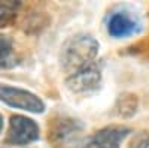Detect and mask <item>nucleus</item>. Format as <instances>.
Wrapping results in <instances>:
<instances>
[{
  "instance_id": "9",
  "label": "nucleus",
  "mask_w": 149,
  "mask_h": 148,
  "mask_svg": "<svg viewBox=\"0 0 149 148\" xmlns=\"http://www.w3.org/2000/svg\"><path fill=\"white\" fill-rule=\"evenodd\" d=\"M131 148H149V132H140L136 135Z\"/></svg>"
},
{
  "instance_id": "4",
  "label": "nucleus",
  "mask_w": 149,
  "mask_h": 148,
  "mask_svg": "<svg viewBox=\"0 0 149 148\" xmlns=\"http://www.w3.org/2000/svg\"><path fill=\"white\" fill-rule=\"evenodd\" d=\"M100 81H102V70L98 67V65L93 63L72 73L66 81V85L70 91L81 94V93H88L95 90L100 85Z\"/></svg>"
},
{
  "instance_id": "5",
  "label": "nucleus",
  "mask_w": 149,
  "mask_h": 148,
  "mask_svg": "<svg viewBox=\"0 0 149 148\" xmlns=\"http://www.w3.org/2000/svg\"><path fill=\"white\" fill-rule=\"evenodd\" d=\"M130 133L127 127H106L98 130L81 148H119L121 141Z\"/></svg>"
},
{
  "instance_id": "8",
  "label": "nucleus",
  "mask_w": 149,
  "mask_h": 148,
  "mask_svg": "<svg viewBox=\"0 0 149 148\" xmlns=\"http://www.w3.org/2000/svg\"><path fill=\"white\" fill-rule=\"evenodd\" d=\"M12 54V43L8 38L0 36V66H3Z\"/></svg>"
},
{
  "instance_id": "6",
  "label": "nucleus",
  "mask_w": 149,
  "mask_h": 148,
  "mask_svg": "<svg viewBox=\"0 0 149 148\" xmlns=\"http://www.w3.org/2000/svg\"><path fill=\"white\" fill-rule=\"evenodd\" d=\"M137 30H139V22L130 15L122 14V12L113 14L107 21V32L110 36H113L116 39L127 38Z\"/></svg>"
},
{
  "instance_id": "2",
  "label": "nucleus",
  "mask_w": 149,
  "mask_h": 148,
  "mask_svg": "<svg viewBox=\"0 0 149 148\" xmlns=\"http://www.w3.org/2000/svg\"><path fill=\"white\" fill-rule=\"evenodd\" d=\"M0 100L12 108L24 109L34 114H40L45 111V103L36 94L10 85L0 84Z\"/></svg>"
},
{
  "instance_id": "7",
  "label": "nucleus",
  "mask_w": 149,
  "mask_h": 148,
  "mask_svg": "<svg viewBox=\"0 0 149 148\" xmlns=\"http://www.w3.org/2000/svg\"><path fill=\"white\" fill-rule=\"evenodd\" d=\"M21 3L19 2H12V0H0V27L9 26L14 22L18 14Z\"/></svg>"
},
{
  "instance_id": "1",
  "label": "nucleus",
  "mask_w": 149,
  "mask_h": 148,
  "mask_svg": "<svg viewBox=\"0 0 149 148\" xmlns=\"http://www.w3.org/2000/svg\"><path fill=\"white\" fill-rule=\"evenodd\" d=\"M98 54V42L90 34H76L70 38L61 48L63 69L74 73L94 63Z\"/></svg>"
},
{
  "instance_id": "10",
  "label": "nucleus",
  "mask_w": 149,
  "mask_h": 148,
  "mask_svg": "<svg viewBox=\"0 0 149 148\" xmlns=\"http://www.w3.org/2000/svg\"><path fill=\"white\" fill-rule=\"evenodd\" d=\"M2 129H3V117L0 115V132H2Z\"/></svg>"
},
{
  "instance_id": "3",
  "label": "nucleus",
  "mask_w": 149,
  "mask_h": 148,
  "mask_svg": "<svg viewBox=\"0 0 149 148\" xmlns=\"http://www.w3.org/2000/svg\"><path fill=\"white\" fill-rule=\"evenodd\" d=\"M39 138V127L27 117L14 115L9 121V130L6 136V144L12 145H26Z\"/></svg>"
}]
</instances>
